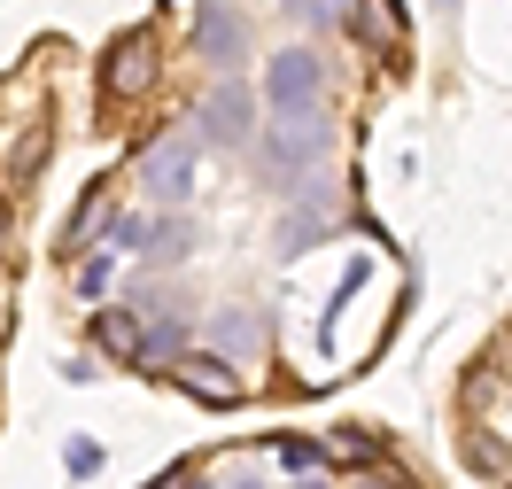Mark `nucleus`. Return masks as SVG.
<instances>
[{
    "instance_id": "nucleus-1",
    "label": "nucleus",
    "mask_w": 512,
    "mask_h": 489,
    "mask_svg": "<svg viewBox=\"0 0 512 489\" xmlns=\"http://www.w3.org/2000/svg\"><path fill=\"white\" fill-rule=\"evenodd\" d=\"M326 148H334V132H326L319 109H272V125H256V140H249L256 179H264L272 195H295V187L319 171Z\"/></svg>"
},
{
    "instance_id": "nucleus-2",
    "label": "nucleus",
    "mask_w": 512,
    "mask_h": 489,
    "mask_svg": "<svg viewBox=\"0 0 512 489\" xmlns=\"http://www.w3.org/2000/svg\"><path fill=\"white\" fill-rule=\"evenodd\" d=\"M194 171H202V132L187 125H163L148 148H140V187L163 202V210H179L194 195Z\"/></svg>"
},
{
    "instance_id": "nucleus-3",
    "label": "nucleus",
    "mask_w": 512,
    "mask_h": 489,
    "mask_svg": "<svg viewBox=\"0 0 512 489\" xmlns=\"http://www.w3.org/2000/svg\"><path fill=\"white\" fill-rule=\"evenodd\" d=\"M249 125H256V94L225 70L218 86L202 94V109H194V132H202V148H249V140H256Z\"/></svg>"
},
{
    "instance_id": "nucleus-4",
    "label": "nucleus",
    "mask_w": 512,
    "mask_h": 489,
    "mask_svg": "<svg viewBox=\"0 0 512 489\" xmlns=\"http://www.w3.org/2000/svg\"><path fill=\"white\" fill-rule=\"evenodd\" d=\"M241 55H249V16L233 0H194V63L225 78V70H241Z\"/></svg>"
},
{
    "instance_id": "nucleus-5",
    "label": "nucleus",
    "mask_w": 512,
    "mask_h": 489,
    "mask_svg": "<svg viewBox=\"0 0 512 489\" xmlns=\"http://www.w3.org/2000/svg\"><path fill=\"white\" fill-rule=\"evenodd\" d=\"M319 94H326L319 47H280V55L264 63V101H272V109H319Z\"/></svg>"
},
{
    "instance_id": "nucleus-6",
    "label": "nucleus",
    "mask_w": 512,
    "mask_h": 489,
    "mask_svg": "<svg viewBox=\"0 0 512 489\" xmlns=\"http://www.w3.org/2000/svg\"><path fill=\"white\" fill-rule=\"evenodd\" d=\"M210 350H225L233 365H264V350H272V319H264L256 303H218V311H210Z\"/></svg>"
},
{
    "instance_id": "nucleus-7",
    "label": "nucleus",
    "mask_w": 512,
    "mask_h": 489,
    "mask_svg": "<svg viewBox=\"0 0 512 489\" xmlns=\"http://www.w3.org/2000/svg\"><path fill=\"white\" fill-rule=\"evenodd\" d=\"M148 78H156V32L117 39V47H109V63H101V94H109V101H125V94H140Z\"/></svg>"
},
{
    "instance_id": "nucleus-8",
    "label": "nucleus",
    "mask_w": 512,
    "mask_h": 489,
    "mask_svg": "<svg viewBox=\"0 0 512 489\" xmlns=\"http://www.w3.org/2000/svg\"><path fill=\"white\" fill-rule=\"evenodd\" d=\"M179 389L225 412V404H241V396H249V381L233 373V358H225V350H202V358H187V365H179Z\"/></svg>"
},
{
    "instance_id": "nucleus-9",
    "label": "nucleus",
    "mask_w": 512,
    "mask_h": 489,
    "mask_svg": "<svg viewBox=\"0 0 512 489\" xmlns=\"http://www.w3.org/2000/svg\"><path fill=\"white\" fill-rule=\"evenodd\" d=\"M94 342L101 350H117V358H140V350H148V326H140V311H94Z\"/></svg>"
},
{
    "instance_id": "nucleus-10",
    "label": "nucleus",
    "mask_w": 512,
    "mask_h": 489,
    "mask_svg": "<svg viewBox=\"0 0 512 489\" xmlns=\"http://www.w3.org/2000/svg\"><path fill=\"white\" fill-rule=\"evenodd\" d=\"M148 241H156V218H140V210H109L101 249H117V257H148Z\"/></svg>"
},
{
    "instance_id": "nucleus-11",
    "label": "nucleus",
    "mask_w": 512,
    "mask_h": 489,
    "mask_svg": "<svg viewBox=\"0 0 512 489\" xmlns=\"http://www.w3.org/2000/svg\"><path fill=\"white\" fill-rule=\"evenodd\" d=\"M194 249H202V233H194L187 218H163V226H156V241H148V264H187Z\"/></svg>"
},
{
    "instance_id": "nucleus-12",
    "label": "nucleus",
    "mask_w": 512,
    "mask_h": 489,
    "mask_svg": "<svg viewBox=\"0 0 512 489\" xmlns=\"http://www.w3.org/2000/svg\"><path fill=\"white\" fill-rule=\"evenodd\" d=\"M295 24H311V32H334L342 16H357V0H280Z\"/></svg>"
},
{
    "instance_id": "nucleus-13",
    "label": "nucleus",
    "mask_w": 512,
    "mask_h": 489,
    "mask_svg": "<svg viewBox=\"0 0 512 489\" xmlns=\"http://www.w3.org/2000/svg\"><path fill=\"white\" fill-rule=\"evenodd\" d=\"M39 163H47V125H24V148H16V163H8V187H24Z\"/></svg>"
},
{
    "instance_id": "nucleus-14",
    "label": "nucleus",
    "mask_w": 512,
    "mask_h": 489,
    "mask_svg": "<svg viewBox=\"0 0 512 489\" xmlns=\"http://www.w3.org/2000/svg\"><path fill=\"white\" fill-rule=\"evenodd\" d=\"M179 342H187V319H156V326H148V350H140V358H171Z\"/></svg>"
},
{
    "instance_id": "nucleus-15",
    "label": "nucleus",
    "mask_w": 512,
    "mask_h": 489,
    "mask_svg": "<svg viewBox=\"0 0 512 489\" xmlns=\"http://www.w3.org/2000/svg\"><path fill=\"white\" fill-rule=\"evenodd\" d=\"M63 466H70V482H94V474H101V443H86V435H78V443L63 451Z\"/></svg>"
},
{
    "instance_id": "nucleus-16",
    "label": "nucleus",
    "mask_w": 512,
    "mask_h": 489,
    "mask_svg": "<svg viewBox=\"0 0 512 489\" xmlns=\"http://www.w3.org/2000/svg\"><path fill=\"white\" fill-rule=\"evenodd\" d=\"M109 272H117V249H94V257L78 264V288H86V295H101V288H109Z\"/></svg>"
},
{
    "instance_id": "nucleus-17",
    "label": "nucleus",
    "mask_w": 512,
    "mask_h": 489,
    "mask_svg": "<svg viewBox=\"0 0 512 489\" xmlns=\"http://www.w3.org/2000/svg\"><path fill=\"white\" fill-rule=\"evenodd\" d=\"M280 458H288L295 474H326V451H319V443H288Z\"/></svg>"
},
{
    "instance_id": "nucleus-18",
    "label": "nucleus",
    "mask_w": 512,
    "mask_h": 489,
    "mask_svg": "<svg viewBox=\"0 0 512 489\" xmlns=\"http://www.w3.org/2000/svg\"><path fill=\"white\" fill-rule=\"evenodd\" d=\"M225 489H272V482H264V466H256V458H241V466H233V482H225Z\"/></svg>"
},
{
    "instance_id": "nucleus-19",
    "label": "nucleus",
    "mask_w": 512,
    "mask_h": 489,
    "mask_svg": "<svg viewBox=\"0 0 512 489\" xmlns=\"http://www.w3.org/2000/svg\"><path fill=\"white\" fill-rule=\"evenodd\" d=\"M179 482H187V474H156V482H148V489H179Z\"/></svg>"
},
{
    "instance_id": "nucleus-20",
    "label": "nucleus",
    "mask_w": 512,
    "mask_h": 489,
    "mask_svg": "<svg viewBox=\"0 0 512 489\" xmlns=\"http://www.w3.org/2000/svg\"><path fill=\"white\" fill-rule=\"evenodd\" d=\"M288 489H326V474H303V482H288Z\"/></svg>"
},
{
    "instance_id": "nucleus-21",
    "label": "nucleus",
    "mask_w": 512,
    "mask_h": 489,
    "mask_svg": "<svg viewBox=\"0 0 512 489\" xmlns=\"http://www.w3.org/2000/svg\"><path fill=\"white\" fill-rule=\"evenodd\" d=\"M179 489H218V482H202V474H187V482H179Z\"/></svg>"
},
{
    "instance_id": "nucleus-22",
    "label": "nucleus",
    "mask_w": 512,
    "mask_h": 489,
    "mask_svg": "<svg viewBox=\"0 0 512 489\" xmlns=\"http://www.w3.org/2000/svg\"><path fill=\"white\" fill-rule=\"evenodd\" d=\"M357 489H388V482H357Z\"/></svg>"
}]
</instances>
